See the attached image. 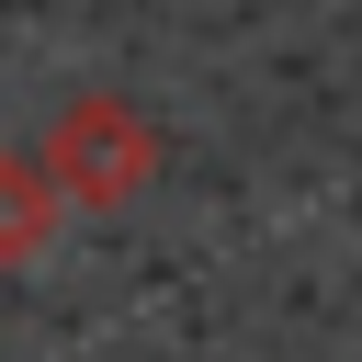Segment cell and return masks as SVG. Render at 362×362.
<instances>
[{
	"mask_svg": "<svg viewBox=\"0 0 362 362\" xmlns=\"http://www.w3.org/2000/svg\"><path fill=\"white\" fill-rule=\"evenodd\" d=\"M45 226H57V181H45V158H0V260H34Z\"/></svg>",
	"mask_w": 362,
	"mask_h": 362,
	"instance_id": "obj_2",
	"label": "cell"
},
{
	"mask_svg": "<svg viewBox=\"0 0 362 362\" xmlns=\"http://www.w3.org/2000/svg\"><path fill=\"white\" fill-rule=\"evenodd\" d=\"M147 170H158V136H147V113L113 102V90L68 102L57 136H45V181H57V204H136Z\"/></svg>",
	"mask_w": 362,
	"mask_h": 362,
	"instance_id": "obj_1",
	"label": "cell"
}]
</instances>
